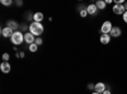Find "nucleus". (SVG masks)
<instances>
[{
	"label": "nucleus",
	"mask_w": 127,
	"mask_h": 94,
	"mask_svg": "<svg viewBox=\"0 0 127 94\" xmlns=\"http://www.w3.org/2000/svg\"><path fill=\"white\" fill-rule=\"evenodd\" d=\"M92 94H99V93H97V92H93Z\"/></svg>",
	"instance_id": "a878e982"
},
{
	"label": "nucleus",
	"mask_w": 127,
	"mask_h": 94,
	"mask_svg": "<svg viewBox=\"0 0 127 94\" xmlns=\"http://www.w3.org/2000/svg\"><path fill=\"white\" fill-rule=\"evenodd\" d=\"M19 56L20 57H24V52H19Z\"/></svg>",
	"instance_id": "b1692460"
},
{
	"label": "nucleus",
	"mask_w": 127,
	"mask_h": 94,
	"mask_svg": "<svg viewBox=\"0 0 127 94\" xmlns=\"http://www.w3.org/2000/svg\"><path fill=\"white\" fill-rule=\"evenodd\" d=\"M87 12H88L89 15H95V14L98 13V8H97V5H95V4H89L87 6Z\"/></svg>",
	"instance_id": "0eeeda50"
},
{
	"label": "nucleus",
	"mask_w": 127,
	"mask_h": 94,
	"mask_svg": "<svg viewBox=\"0 0 127 94\" xmlns=\"http://www.w3.org/2000/svg\"><path fill=\"white\" fill-rule=\"evenodd\" d=\"M34 41H36V38H34V36L32 34L31 32H27V33H24V42L29 46V45H32V43H34Z\"/></svg>",
	"instance_id": "423d86ee"
},
{
	"label": "nucleus",
	"mask_w": 127,
	"mask_h": 94,
	"mask_svg": "<svg viewBox=\"0 0 127 94\" xmlns=\"http://www.w3.org/2000/svg\"><path fill=\"white\" fill-rule=\"evenodd\" d=\"M6 27L8 28H10V29H12V31H14V32H17V29H18V23L15 22V20H12V19H10V20H6Z\"/></svg>",
	"instance_id": "9b49d317"
},
{
	"label": "nucleus",
	"mask_w": 127,
	"mask_h": 94,
	"mask_svg": "<svg viewBox=\"0 0 127 94\" xmlns=\"http://www.w3.org/2000/svg\"><path fill=\"white\" fill-rule=\"evenodd\" d=\"M113 27H114V26L112 24L111 20H105V22H103V24L100 26V32H102V34H109Z\"/></svg>",
	"instance_id": "7ed1b4c3"
},
{
	"label": "nucleus",
	"mask_w": 127,
	"mask_h": 94,
	"mask_svg": "<svg viewBox=\"0 0 127 94\" xmlns=\"http://www.w3.org/2000/svg\"><path fill=\"white\" fill-rule=\"evenodd\" d=\"M15 4H17L18 6H22V5H23V1H20V0H17V1H15Z\"/></svg>",
	"instance_id": "4be33fe9"
},
{
	"label": "nucleus",
	"mask_w": 127,
	"mask_h": 94,
	"mask_svg": "<svg viewBox=\"0 0 127 94\" xmlns=\"http://www.w3.org/2000/svg\"><path fill=\"white\" fill-rule=\"evenodd\" d=\"M34 43H36L37 46H41L42 43H43V39H42L41 37H37V38H36V41H34Z\"/></svg>",
	"instance_id": "a211bd4d"
},
{
	"label": "nucleus",
	"mask_w": 127,
	"mask_h": 94,
	"mask_svg": "<svg viewBox=\"0 0 127 94\" xmlns=\"http://www.w3.org/2000/svg\"><path fill=\"white\" fill-rule=\"evenodd\" d=\"M102 94H112V92H111L109 89H105V90H104V92H103Z\"/></svg>",
	"instance_id": "5701e85b"
},
{
	"label": "nucleus",
	"mask_w": 127,
	"mask_h": 94,
	"mask_svg": "<svg viewBox=\"0 0 127 94\" xmlns=\"http://www.w3.org/2000/svg\"><path fill=\"white\" fill-rule=\"evenodd\" d=\"M123 5H125V9H126V12H127V1H125V4H123Z\"/></svg>",
	"instance_id": "393cba45"
},
{
	"label": "nucleus",
	"mask_w": 127,
	"mask_h": 94,
	"mask_svg": "<svg viewBox=\"0 0 127 94\" xmlns=\"http://www.w3.org/2000/svg\"><path fill=\"white\" fill-rule=\"evenodd\" d=\"M112 10H113V13L117 14V15H123L125 12H126V9H125V5H123V4H114Z\"/></svg>",
	"instance_id": "20e7f679"
},
{
	"label": "nucleus",
	"mask_w": 127,
	"mask_h": 94,
	"mask_svg": "<svg viewBox=\"0 0 127 94\" xmlns=\"http://www.w3.org/2000/svg\"><path fill=\"white\" fill-rule=\"evenodd\" d=\"M87 88H88L89 90H94V89H95V84H92V83H89V84L87 85Z\"/></svg>",
	"instance_id": "6ab92c4d"
},
{
	"label": "nucleus",
	"mask_w": 127,
	"mask_h": 94,
	"mask_svg": "<svg viewBox=\"0 0 127 94\" xmlns=\"http://www.w3.org/2000/svg\"><path fill=\"white\" fill-rule=\"evenodd\" d=\"M42 20H43V13H39V12H37V13H34V14H33V22L41 23Z\"/></svg>",
	"instance_id": "ddd939ff"
},
{
	"label": "nucleus",
	"mask_w": 127,
	"mask_h": 94,
	"mask_svg": "<svg viewBox=\"0 0 127 94\" xmlns=\"http://www.w3.org/2000/svg\"><path fill=\"white\" fill-rule=\"evenodd\" d=\"M109 34H111V37H114V38L120 37V36L122 34V29H121V27H113Z\"/></svg>",
	"instance_id": "6e6552de"
},
{
	"label": "nucleus",
	"mask_w": 127,
	"mask_h": 94,
	"mask_svg": "<svg viewBox=\"0 0 127 94\" xmlns=\"http://www.w3.org/2000/svg\"><path fill=\"white\" fill-rule=\"evenodd\" d=\"M13 33H14V31H12V29L8 28V27H5V28L1 29V36L5 37V38H12Z\"/></svg>",
	"instance_id": "1a4fd4ad"
},
{
	"label": "nucleus",
	"mask_w": 127,
	"mask_h": 94,
	"mask_svg": "<svg viewBox=\"0 0 127 94\" xmlns=\"http://www.w3.org/2000/svg\"><path fill=\"white\" fill-rule=\"evenodd\" d=\"M122 19H123L125 23H127V12H125V14L122 15Z\"/></svg>",
	"instance_id": "412c9836"
},
{
	"label": "nucleus",
	"mask_w": 127,
	"mask_h": 94,
	"mask_svg": "<svg viewBox=\"0 0 127 94\" xmlns=\"http://www.w3.org/2000/svg\"><path fill=\"white\" fill-rule=\"evenodd\" d=\"M1 4L5 5V6H9V5L13 4V1H12V0H1Z\"/></svg>",
	"instance_id": "f3484780"
},
{
	"label": "nucleus",
	"mask_w": 127,
	"mask_h": 94,
	"mask_svg": "<svg viewBox=\"0 0 127 94\" xmlns=\"http://www.w3.org/2000/svg\"><path fill=\"white\" fill-rule=\"evenodd\" d=\"M9 59H10L9 54H4L3 55V61H9Z\"/></svg>",
	"instance_id": "aec40b11"
},
{
	"label": "nucleus",
	"mask_w": 127,
	"mask_h": 94,
	"mask_svg": "<svg viewBox=\"0 0 127 94\" xmlns=\"http://www.w3.org/2000/svg\"><path fill=\"white\" fill-rule=\"evenodd\" d=\"M45 31V27L42 26V23H37V22H32L29 24V32L33 34L34 37H39Z\"/></svg>",
	"instance_id": "f257e3e1"
},
{
	"label": "nucleus",
	"mask_w": 127,
	"mask_h": 94,
	"mask_svg": "<svg viewBox=\"0 0 127 94\" xmlns=\"http://www.w3.org/2000/svg\"><path fill=\"white\" fill-rule=\"evenodd\" d=\"M87 15H88L87 8H84V6H80V17H81V18H85Z\"/></svg>",
	"instance_id": "2eb2a0df"
},
{
	"label": "nucleus",
	"mask_w": 127,
	"mask_h": 94,
	"mask_svg": "<svg viewBox=\"0 0 127 94\" xmlns=\"http://www.w3.org/2000/svg\"><path fill=\"white\" fill-rule=\"evenodd\" d=\"M10 41H12V43H13L14 46H17V45L19 46V45H22V43L24 42V34H23L22 32H19V31H17V32L13 33Z\"/></svg>",
	"instance_id": "f03ea898"
},
{
	"label": "nucleus",
	"mask_w": 127,
	"mask_h": 94,
	"mask_svg": "<svg viewBox=\"0 0 127 94\" xmlns=\"http://www.w3.org/2000/svg\"><path fill=\"white\" fill-rule=\"evenodd\" d=\"M105 89H107L105 84H104V83H102V81H99V83H97V84H95V89H94V92H97V93L102 94Z\"/></svg>",
	"instance_id": "9d476101"
},
{
	"label": "nucleus",
	"mask_w": 127,
	"mask_h": 94,
	"mask_svg": "<svg viewBox=\"0 0 127 94\" xmlns=\"http://www.w3.org/2000/svg\"><path fill=\"white\" fill-rule=\"evenodd\" d=\"M0 70H1L4 74H9L10 70H12V66H10L9 61H3L1 64H0Z\"/></svg>",
	"instance_id": "39448f33"
},
{
	"label": "nucleus",
	"mask_w": 127,
	"mask_h": 94,
	"mask_svg": "<svg viewBox=\"0 0 127 94\" xmlns=\"http://www.w3.org/2000/svg\"><path fill=\"white\" fill-rule=\"evenodd\" d=\"M28 50H29L31 52H36V51L38 50V46H37L36 43H32V45L28 46Z\"/></svg>",
	"instance_id": "dca6fc26"
},
{
	"label": "nucleus",
	"mask_w": 127,
	"mask_h": 94,
	"mask_svg": "<svg viewBox=\"0 0 127 94\" xmlns=\"http://www.w3.org/2000/svg\"><path fill=\"white\" fill-rule=\"evenodd\" d=\"M95 5H97V8H98V10H104L105 9V1H103V0H98L97 3H95Z\"/></svg>",
	"instance_id": "4468645a"
},
{
	"label": "nucleus",
	"mask_w": 127,
	"mask_h": 94,
	"mask_svg": "<svg viewBox=\"0 0 127 94\" xmlns=\"http://www.w3.org/2000/svg\"><path fill=\"white\" fill-rule=\"evenodd\" d=\"M111 39H112L111 34H100V38H99L102 45H108L111 42Z\"/></svg>",
	"instance_id": "f8f14e48"
}]
</instances>
